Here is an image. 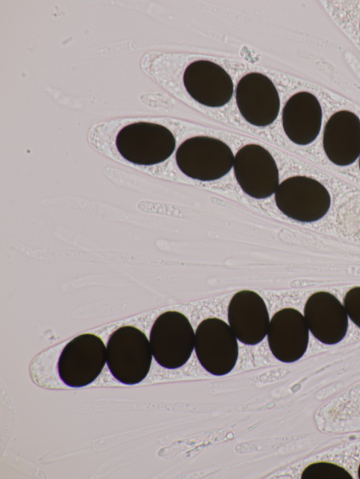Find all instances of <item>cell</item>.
Wrapping results in <instances>:
<instances>
[{"mask_svg": "<svg viewBox=\"0 0 360 479\" xmlns=\"http://www.w3.org/2000/svg\"><path fill=\"white\" fill-rule=\"evenodd\" d=\"M153 359L150 341L136 327L124 325L109 336L106 361L112 375L120 383L135 385L148 375Z\"/></svg>", "mask_w": 360, "mask_h": 479, "instance_id": "cell-2", "label": "cell"}, {"mask_svg": "<svg viewBox=\"0 0 360 479\" xmlns=\"http://www.w3.org/2000/svg\"><path fill=\"white\" fill-rule=\"evenodd\" d=\"M344 305L350 320L360 328V287H352L346 293Z\"/></svg>", "mask_w": 360, "mask_h": 479, "instance_id": "cell-17", "label": "cell"}, {"mask_svg": "<svg viewBox=\"0 0 360 479\" xmlns=\"http://www.w3.org/2000/svg\"><path fill=\"white\" fill-rule=\"evenodd\" d=\"M195 333L194 348L201 366L214 376L229 374L238 357V339L229 324L208 317L200 322Z\"/></svg>", "mask_w": 360, "mask_h": 479, "instance_id": "cell-7", "label": "cell"}, {"mask_svg": "<svg viewBox=\"0 0 360 479\" xmlns=\"http://www.w3.org/2000/svg\"><path fill=\"white\" fill-rule=\"evenodd\" d=\"M106 362V347L98 336L85 333L71 339L58 361L62 381L73 388L86 386L101 374Z\"/></svg>", "mask_w": 360, "mask_h": 479, "instance_id": "cell-6", "label": "cell"}, {"mask_svg": "<svg viewBox=\"0 0 360 479\" xmlns=\"http://www.w3.org/2000/svg\"><path fill=\"white\" fill-rule=\"evenodd\" d=\"M278 209L287 217L302 223L322 218L331 204L328 190L318 181L295 176L282 181L275 192Z\"/></svg>", "mask_w": 360, "mask_h": 479, "instance_id": "cell-5", "label": "cell"}, {"mask_svg": "<svg viewBox=\"0 0 360 479\" xmlns=\"http://www.w3.org/2000/svg\"><path fill=\"white\" fill-rule=\"evenodd\" d=\"M304 315L313 336L323 343H338L347 334L346 310L338 298L329 292L312 294L305 303Z\"/></svg>", "mask_w": 360, "mask_h": 479, "instance_id": "cell-13", "label": "cell"}, {"mask_svg": "<svg viewBox=\"0 0 360 479\" xmlns=\"http://www.w3.org/2000/svg\"><path fill=\"white\" fill-rule=\"evenodd\" d=\"M358 476H359V478H360V464H359V466H358Z\"/></svg>", "mask_w": 360, "mask_h": 479, "instance_id": "cell-18", "label": "cell"}, {"mask_svg": "<svg viewBox=\"0 0 360 479\" xmlns=\"http://www.w3.org/2000/svg\"><path fill=\"white\" fill-rule=\"evenodd\" d=\"M282 126L295 144L307 145L319 136L322 124V109L317 98L307 91L292 95L282 110Z\"/></svg>", "mask_w": 360, "mask_h": 479, "instance_id": "cell-15", "label": "cell"}, {"mask_svg": "<svg viewBox=\"0 0 360 479\" xmlns=\"http://www.w3.org/2000/svg\"><path fill=\"white\" fill-rule=\"evenodd\" d=\"M236 102L245 120L257 127L271 124L280 111V97L274 84L260 72L248 73L238 81Z\"/></svg>", "mask_w": 360, "mask_h": 479, "instance_id": "cell-9", "label": "cell"}, {"mask_svg": "<svg viewBox=\"0 0 360 479\" xmlns=\"http://www.w3.org/2000/svg\"><path fill=\"white\" fill-rule=\"evenodd\" d=\"M359 170H360V157H359Z\"/></svg>", "mask_w": 360, "mask_h": 479, "instance_id": "cell-19", "label": "cell"}, {"mask_svg": "<svg viewBox=\"0 0 360 479\" xmlns=\"http://www.w3.org/2000/svg\"><path fill=\"white\" fill-rule=\"evenodd\" d=\"M89 141L102 154L136 167L161 164L176 147V138L167 127L132 118L96 125L89 133Z\"/></svg>", "mask_w": 360, "mask_h": 479, "instance_id": "cell-1", "label": "cell"}, {"mask_svg": "<svg viewBox=\"0 0 360 479\" xmlns=\"http://www.w3.org/2000/svg\"><path fill=\"white\" fill-rule=\"evenodd\" d=\"M302 479H352V475L345 468L338 464L317 461L304 468Z\"/></svg>", "mask_w": 360, "mask_h": 479, "instance_id": "cell-16", "label": "cell"}, {"mask_svg": "<svg viewBox=\"0 0 360 479\" xmlns=\"http://www.w3.org/2000/svg\"><path fill=\"white\" fill-rule=\"evenodd\" d=\"M176 162L186 176L200 181H213L226 176L234 161L231 147L224 141L207 136L185 140L176 152Z\"/></svg>", "mask_w": 360, "mask_h": 479, "instance_id": "cell-3", "label": "cell"}, {"mask_svg": "<svg viewBox=\"0 0 360 479\" xmlns=\"http://www.w3.org/2000/svg\"><path fill=\"white\" fill-rule=\"evenodd\" d=\"M309 338L305 318L295 308H282L270 320L268 344L274 356L283 362L300 360L307 349Z\"/></svg>", "mask_w": 360, "mask_h": 479, "instance_id": "cell-11", "label": "cell"}, {"mask_svg": "<svg viewBox=\"0 0 360 479\" xmlns=\"http://www.w3.org/2000/svg\"><path fill=\"white\" fill-rule=\"evenodd\" d=\"M323 147L328 159L338 166H348L360 155V119L349 110L333 114L326 122Z\"/></svg>", "mask_w": 360, "mask_h": 479, "instance_id": "cell-14", "label": "cell"}, {"mask_svg": "<svg viewBox=\"0 0 360 479\" xmlns=\"http://www.w3.org/2000/svg\"><path fill=\"white\" fill-rule=\"evenodd\" d=\"M195 335L184 314L176 310L164 312L156 318L150 332L153 356L162 367L178 369L191 357L195 346Z\"/></svg>", "mask_w": 360, "mask_h": 479, "instance_id": "cell-4", "label": "cell"}, {"mask_svg": "<svg viewBox=\"0 0 360 479\" xmlns=\"http://www.w3.org/2000/svg\"><path fill=\"white\" fill-rule=\"evenodd\" d=\"M233 173L241 190L248 196L266 199L279 185V171L271 154L260 145L250 143L234 156Z\"/></svg>", "mask_w": 360, "mask_h": 479, "instance_id": "cell-8", "label": "cell"}, {"mask_svg": "<svg viewBox=\"0 0 360 479\" xmlns=\"http://www.w3.org/2000/svg\"><path fill=\"white\" fill-rule=\"evenodd\" d=\"M228 322L238 340L256 345L266 336L270 322L267 306L256 291L244 289L231 297L228 306Z\"/></svg>", "mask_w": 360, "mask_h": 479, "instance_id": "cell-12", "label": "cell"}, {"mask_svg": "<svg viewBox=\"0 0 360 479\" xmlns=\"http://www.w3.org/2000/svg\"><path fill=\"white\" fill-rule=\"evenodd\" d=\"M183 82L194 100L209 107L224 106L233 94L231 76L222 67L210 60H199L190 63L184 70Z\"/></svg>", "mask_w": 360, "mask_h": 479, "instance_id": "cell-10", "label": "cell"}]
</instances>
